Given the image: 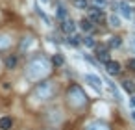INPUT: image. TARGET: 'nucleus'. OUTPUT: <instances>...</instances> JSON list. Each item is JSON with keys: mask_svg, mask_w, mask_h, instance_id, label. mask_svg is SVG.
Masks as SVG:
<instances>
[{"mask_svg": "<svg viewBox=\"0 0 135 130\" xmlns=\"http://www.w3.org/2000/svg\"><path fill=\"white\" fill-rule=\"evenodd\" d=\"M52 71V63L45 56H35L33 60L28 61L26 65V78L30 82H41L45 80Z\"/></svg>", "mask_w": 135, "mask_h": 130, "instance_id": "nucleus-1", "label": "nucleus"}, {"mask_svg": "<svg viewBox=\"0 0 135 130\" xmlns=\"http://www.w3.org/2000/svg\"><path fill=\"white\" fill-rule=\"evenodd\" d=\"M67 97H69L70 106H74V108H81V106H85V102H87V97H85V93H83V89H81L80 86H70Z\"/></svg>", "mask_w": 135, "mask_h": 130, "instance_id": "nucleus-2", "label": "nucleus"}, {"mask_svg": "<svg viewBox=\"0 0 135 130\" xmlns=\"http://www.w3.org/2000/svg\"><path fill=\"white\" fill-rule=\"evenodd\" d=\"M54 95V84L52 82H41L33 87V97L39 100H46Z\"/></svg>", "mask_w": 135, "mask_h": 130, "instance_id": "nucleus-3", "label": "nucleus"}, {"mask_svg": "<svg viewBox=\"0 0 135 130\" xmlns=\"http://www.w3.org/2000/svg\"><path fill=\"white\" fill-rule=\"evenodd\" d=\"M83 80L96 91V93H102V80H100V76L98 74H94V73H87L85 76H83Z\"/></svg>", "mask_w": 135, "mask_h": 130, "instance_id": "nucleus-4", "label": "nucleus"}, {"mask_svg": "<svg viewBox=\"0 0 135 130\" xmlns=\"http://www.w3.org/2000/svg\"><path fill=\"white\" fill-rule=\"evenodd\" d=\"M61 32L67 34V35H72V34L76 32V24H74V21H70V19H63V21H61Z\"/></svg>", "mask_w": 135, "mask_h": 130, "instance_id": "nucleus-5", "label": "nucleus"}, {"mask_svg": "<svg viewBox=\"0 0 135 130\" xmlns=\"http://www.w3.org/2000/svg\"><path fill=\"white\" fill-rule=\"evenodd\" d=\"M85 130H111V128H109V124H107V123H104V121L96 119V121H91V123H87Z\"/></svg>", "mask_w": 135, "mask_h": 130, "instance_id": "nucleus-6", "label": "nucleus"}, {"mask_svg": "<svg viewBox=\"0 0 135 130\" xmlns=\"http://www.w3.org/2000/svg\"><path fill=\"white\" fill-rule=\"evenodd\" d=\"M89 19H91L93 23H98V21H102V19H104V13H102V8H96V6H93V8H89Z\"/></svg>", "mask_w": 135, "mask_h": 130, "instance_id": "nucleus-7", "label": "nucleus"}, {"mask_svg": "<svg viewBox=\"0 0 135 130\" xmlns=\"http://www.w3.org/2000/svg\"><path fill=\"white\" fill-rule=\"evenodd\" d=\"M118 13H120L124 19H131V8H129L126 2H120V4H118Z\"/></svg>", "mask_w": 135, "mask_h": 130, "instance_id": "nucleus-8", "label": "nucleus"}, {"mask_svg": "<svg viewBox=\"0 0 135 130\" xmlns=\"http://www.w3.org/2000/svg\"><path fill=\"white\" fill-rule=\"evenodd\" d=\"M96 58L100 60V61H109V50L105 48V47H98L96 48Z\"/></svg>", "mask_w": 135, "mask_h": 130, "instance_id": "nucleus-9", "label": "nucleus"}, {"mask_svg": "<svg viewBox=\"0 0 135 130\" xmlns=\"http://www.w3.org/2000/svg\"><path fill=\"white\" fill-rule=\"evenodd\" d=\"M105 71L109 73V74H118L120 73V65L117 63V61H105Z\"/></svg>", "mask_w": 135, "mask_h": 130, "instance_id": "nucleus-10", "label": "nucleus"}, {"mask_svg": "<svg viewBox=\"0 0 135 130\" xmlns=\"http://www.w3.org/2000/svg\"><path fill=\"white\" fill-rule=\"evenodd\" d=\"M56 17H57L59 21L67 19V10H65V6H63L61 2H57V4H56Z\"/></svg>", "mask_w": 135, "mask_h": 130, "instance_id": "nucleus-11", "label": "nucleus"}, {"mask_svg": "<svg viewBox=\"0 0 135 130\" xmlns=\"http://www.w3.org/2000/svg\"><path fill=\"white\" fill-rule=\"evenodd\" d=\"M93 26H94V23H93V21H91L89 17H87V19H81V21H80V28H81L83 32H91V30H93Z\"/></svg>", "mask_w": 135, "mask_h": 130, "instance_id": "nucleus-12", "label": "nucleus"}, {"mask_svg": "<svg viewBox=\"0 0 135 130\" xmlns=\"http://www.w3.org/2000/svg\"><path fill=\"white\" fill-rule=\"evenodd\" d=\"M13 124V121L9 117H0V130H9Z\"/></svg>", "mask_w": 135, "mask_h": 130, "instance_id": "nucleus-13", "label": "nucleus"}, {"mask_svg": "<svg viewBox=\"0 0 135 130\" xmlns=\"http://www.w3.org/2000/svg\"><path fill=\"white\" fill-rule=\"evenodd\" d=\"M122 87H124L129 95H133V93H135V84H133L131 80H124V82H122Z\"/></svg>", "mask_w": 135, "mask_h": 130, "instance_id": "nucleus-14", "label": "nucleus"}, {"mask_svg": "<svg viewBox=\"0 0 135 130\" xmlns=\"http://www.w3.org/2000/svg\"><path fill=\"white\" fill-rule=\"evenodd\" d=\"M11 45V39L8 37V35H2V34H0V50H2V48H8Z\"/></svg>", "mask_w": 135, "mask_h": 130, "instance_id": "nucleus-15", "label": "nucleus"}, {"mask_svg": "<svg viewBox=\"0 0 135 130\" xmlns=\"http://www.w3.org/2000/svg\"><path fill=\"white\" fill-rule=\"evenodd\" d=\"M107 87H109V91L113 93V97H115V98H120V93H118V89H117V86H115V82H111V80H107Z\"/></svg>", "mask_w": 135, "mask_h": 130, "instance_id": "nucleus-16", "label": "nucleus"}, {"mask_svg": "<svg viewBox=\"0 0 135 130\" xmlns=\"http://www.w3.org/2000/svg\"><path fill=\"white\" fill-rule=\"evenodd\" d=\"M74 6L80 10H87L89 8V0H74Z\"/></svg>", "mask_w": 135, "mask_h": 130, "instance_id": "nucleus-17", "label": "nucleus"}, {"mask_svg": "<svg viewBox=\"0 0 135 130\" xmlns=\"http://www.w3.org/2000/svg\"><path fill=\"white\" fill-rule=\"evenodd\" d=\"M69 45H70V47H80V45H81V37L70 35V37H69Z\"/></svg>", "mask_w": 135, "mask_h": 130, "instance_id": "nucleus-18", "label": "nucleus"}, {"mask_svg": "<svg viewBox=\"0 0 135 130\" xmlns=\"http://www.w3.org/2000/svg\"><path fill=\"white\" fill-rule=\"evenodd\" d=\"M109 23H111L113 28H118V26H120V19H118L117 15H109Z\"/></svg>", "mask_w": 135, "mask_h": 130, "instance_id": "nucleus-19", "label": "nucleus"}, {"mask_svg": "<svg viewBox=\"0 0 135 130\" xmlns=\"http://www.w3.org/2000/svg\"><path fill=\"white\" fill-rule=\"evenodd\" d=\"M81 43H83L85 47H89V48H93V47H96V43H94V39H93V37H89V35H87V37H83V41H81Z\"/></svg>", "mask_w": 135, "mask_h": 130, "instance_id": "nucleus-20", "label": "nucleus"}, {"mask_svg": "<svg viewBox=\"0 0 135 130\" xmlns=\"http://www.w3.org/2000/svg\"><path fill=\"white\" fill-rule=\"evenodd\" d=\"M128 47H129V50L135 54V34H131V35L128 37Z\"/></svg>", "mask_w": 135, "mask_h": 130, "instance_id": "nucleus-21", "label": "nucleus"}, {"mask_svg": "<svg viewBox=\"0 0 135 130\" xmlns=\"http://www.w3.org/2000/svg\"><path fill=\"white\" fill-rule=\"evenodd\" d=\"M32 43H33V39H30V37H26V39L22 41V47H21V52H26V50H28V47H30Z\"/></svg>", "mask_w": 135, "mask_h": 130, "instance_id": "nucleus-22", "label": "nucleus"}, {"mask_svg": "<svg viewBox=\"0 0 135 130\" xmlns=\"http://www.w3.org/2000/svg\"><path fill=\"white\" fill-rule=\"evenodd\" d=\"M63 61H65V60H63V58H61L59 54H57V56H54V63H56V65H61Z\"/></svg>", "mask_w": 135, "mask_h": 130, "instance_id": "nucleus-23", "label": "nucleus"}, {"mask_svg": "<svg viewBox=\"0 0 135 130\" xmlns=\"http://www.w3.org/2000/svg\"><path fill=\"white\" fill-rule=\"evenodd\" d=\"M109 45H111V47H118V45H120V39H118V37H113Z\"/></svg>", "mask_w": 135, "mask_h": 130, "instance_id": "nucleus-24", "label": "nucleus"}, {"mask_svg": "<svg viewBox=\"0 0 135 130\" xmlns=\"http://www.w3.org/2000/svg\"><path fill=\"white\" fill-rule=\"evenodd\" d=\"M128 67H129V69H131V71H135V58H133V60H129V61H128Z\"/></svg>", "mask_w": 135, "mask_h": 130, "instance_id": "nucleus-25", "label": "nucleus"}, {"mask_svg": "<svg viewBox=\"0 0 135 130\" xmlns=\"http://www.w3.org/2000/svg\"><path fill=\"white\" fill-rule=\"evenodd\" d=\"M8 65L13 67V65H15V58H9V60H8Z\"/></svg>", "mask_w": 135, "mask_h": 130, "instance_id": "nucleus-26", "label": "nucleus"}, {"mask_svg": "<svg viewBox=\"0 0 135 130\" xmlns=\"http://www.w3.org/2000/svg\"><path fill=\"white\" fill-rule=\"evenodd\" d=\"M129 106L135 110V97H131V98H129Z\"/></svg>", "mask_w": 135, "mask_h": 130, "instance_id": "nucleus-27", "label": "nucleus"}, {"mask_svg": "<svg viewBox=\"0 0 135 130\" xmlns=\"http://www.w3.org/2000/svg\"><path fill=\"white\" fill-rule=\"evenodd\" d=\"M131 117H133V121H135V110H133V111H131Z\"/></svg>", "mask_w": 135, "mask_h": 130, "instance_id": "nucleus-28", "label": "nucleus"}]
</instances>
